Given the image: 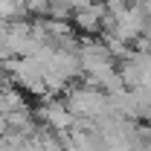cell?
Listing matches in <instances>:
<instances>
[{"label": "cell", "instance_id": "1", "mask_svg": "<svg viewBox=\"0 0 151 151\" xmlns=\"http://www.w3.org/2000/svg\"><path fill=\"white\" fill-rule=\"evenodd\" d=\"M26 15V3L23 0H0V20H15Z\"/></svg>", "mask_w": 151, "mask_h": 151}]
</instances>
